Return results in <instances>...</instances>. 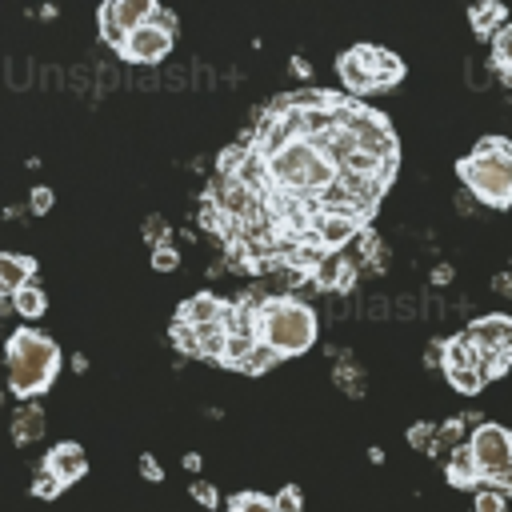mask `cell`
Segmentation results:
<instances>
[{
	"label": "cell",
	"instance_id": "17",
	"mask_svg": "<svg viewBox=\"0 0 512 512\" xmlns=\"http://www.w3.org/2000/svg\"><path fill=\"white\" fill-rule=\"evenodd\" d=\"M468 20H472L476 36H496V32L504 28V4H496V0H488V4H472Z\"/></svg>",
	"mask_w": 512,
	"mask_h": 512
},
{
	"label": "cell",
	"instance_id": "24",
	"mask_svg": "<svg viewBox=\"0 0 512 512\" xmlns=\"http://www.w3.org/2000/svg\"><path fill=\"white\" fill-rule=\"evenodd\" d=\"M476 512H508V496L484 484V488L476 492Z\"/></svg>",
	"mask_w": 512,
	"mask_h": 512
},
{
	"label": "cell",
	"instance_id": "25",
	"mask_svg": "<svg viewBox=\"0 0 512 512\" xmlns=\"http://www.w3.org/2000/svg\"><path fill=\"white\" fill-rule=\"evenodd\" d=\"M176 264H180V252H176L172 244H156V248H152V268H156V272H172Z\"/></svg>",
	"mask_w": 512,
	"mask_h": 512
},
{
	"label": "cell",
	"instance_id": "27",
	"mask_svg": "<svg viewBox=\"0 0 512 512\" xmlns=\"http://www.w3.org/2000/svg\"><path fill=\"white\" fill-rule=\"evenodd\" d=\"M60 488H64V484H60L56 476H48V472L40 468V476H36V484H32V492H36L40 500H52V496H60Z\"/></svg>",
	"mask_w": 512,
	"mask_h": 512
},
{
	"label": "cell",
	"instance_id": "35",
	"mask_svg": "<svg viewBox=\"0 0 512 512\" xmlns=\"http://www.w3.org/2000/svg\"><path fill=\"white\" fill-rule=\"evenodd\" d=\"M496 288L508 296V292H512V276H496Z\"/></svg>",
	"mask_w": 512,
	"mask_h": 512
},
{
	"label": "cell",
	"instance_id": "31",
	"mask_svg": "<svg viewBox=\"0 0 512 512\" xmlns=\"http://www.w3.org/2000/svg\"><path fill=\"white\" fill-rule=\"evenodd\" d=\"M52 200H56V196H52V188H32V212H40V216H44V212L52 208Z\"/></svg>",
	"mask_w": 512,
	"mask_h": 512
},
{
	"label": "cell",
	"instance_id": "18",
	"mask_svg": "<svg viewBox=\"0 0 512 512\" xmlns=\"http://www.w3.org/2000/svg\"><path fill=\"white\" fill-rule=\"evenodd\" d=\"M12 308H16V316L36 320V316H44V312H48V296H44V288L32 280V284H24V288L12 296Z\"/></svg>",
	"mask_w": 512,
	"mask_h": 512
},
{
	"label": "cell",
	"instance_id": "8",
	"mask_svg": "<svg viewBox=\"0 0 512 512\" xmlns=\"http://www.w3.org/2000/svg\"><path fill=\"white\" fill-rule=\"evenodd\" d=\"M468 448H472V460H476V472H480V484L496 480L504 468H512V432L504 424H476L472 436H468Z\"/></svg>",
	"mask_w": 512,
	"mask_h": 512
},
{
	"label": "cell",
	"instance_id": "22",
	"mask_svg": "<svg viewBox=\"0 0 512 512\" xmlns=\"http://www.w3.org/2000/svg\"><path fill=\"white\" fill-rule=\"evenodd\" d=\"M272 508L276 512H304V492L296 484H284L276 496H272Z\"/></svg>",
	"mask_w": 512,
	"mask_h": 512
},
{
	"label": "cell",
	"instance_id": "11",
	"mask_svg": "<svg viewBox=\"0 0 512 512\" xmlns=\"http://www.w3.org/2000/svg\"><path fill=\"white\" fill-rule=\"evenodd\" d=\"M228 300H220L216 292H196L176 308V324L180 328H204V324H220L228 316Z\"/></svg>",
	"mask_w": 512,
	"mask_h": 512
},
{
	"label": "cell",
	"instance_id": "29",
	"mask_svg": "<svg viewBox=\"0 0 512 512\" xmlns=\"http://www.w3.org/2000/svg\"><path fill=\"white\" fill-rule=\"evenodd\" d=\"M156 28H164V32H172L176 36V16L168 12V8H160V4H152V16H148Z\"/></svg>",
	"mask_w": 512,
	"mask_h": 512
},
{
	"label": "cell",
	"instance_id": "30",
	"mask_svg": "<svg viewBox=\"0 0 512 512\" xmlns=\"http://www.w3.org/2000/svg\"><path fill=\"white\" fill-rule=\"evenodd\" d=\"M140 472H144V480H152V484H160V480H164V468H160V460H156V456H140Z\"/></svg>",
	"mask_w": 512,
	"mask_h": 512
},
{
	"label": "cell",
	"instance_id": "9",
	"mask_svg": "<svg viewBox=\"0 0 512 512\" xmlns=\"http://www.w3.org/2000/svg\"><path fill=\"white\" fill-rule=\"evenodd\" d=\"M152 16V0H104L96 20H100V36L120 52V44Z\"/></svg>",
	"mask_w": 512,
	"mask_h": 512
},
{
	"label": "cell",
	"instance_id": "32",
	"mask_svg": "<svg viewBox=\"0 0 512 512\" xmlns=\"http://www.w3.org/2000/svg\"><path fill=\"white\" fill-rule=\"evenodd\" d=\"M336 380H340V384H344V388H348V392H352V396H356V392H360V384H356V380H360V372H356V368H352V364H348V368H344V372H340V376H336Z\"/></svg>",
	"mask_w": 512,
	"mask_h": 512
},
{
	"label": "cell",
	"instance_id": "26",
	"mask_svg": "<svg viewBox=\"0 0 512 512\" xmlns=\"http://www.w3.org/2000/svg\"><path fill=\"white\" fill-rule=\"evenodd\" d=\"M408 440H412L420 452H432V444H436V428H432V424H412Z\"/></svg>",
	"mask_w": 512,
	"mask_h": 512
},
{
	"label": "cell",
	"instance_id": "28",
	"mask_svg": "<svg viewBox=\"0 0 512 512\" xmlns=\"http://www.w3.org/2000/svg\"><path fill=\"white\" fill-rule=\"evenodd\" d=\"M192 500H196V504H204V508H216V500H220V496H216V488H212L208 480H192Z\"/></svg>",
	"mask_w": 512,
	"mask_h": 512
},
{
	"label": "cell",
	"instance_id": "13",
	"mask_svg": "<svg viewBox=\"0 0 512 512\" xmlns=\"http://www.w3.org/2000/svg\"><path fill=\"white\" fill-rule=\"evenodd\" d=\"M312 280L320 284V288H352V280H356V268H352V260L344 256V252H324L320 260H316V268H312Z\"/></svg>",
	"mask_w": 512,
	"mask_h": 512
},
{
	"label": "cell",
	"instance_id": "10",
	"mask_svg": "<svg viewBox=\"0 0 512 512\" xmlns=\"http://www.w3.org/2000/svg\"><path fill=\"white\" fill-rule=\"evenodd\" d=\"M172 44H176L172 32H164V28H156L152 20H144V24L120 44V56H124L128 64H160V60L172 52Z\"/></svg>",
	"mask_w": 512,
	"mask_h": 512
},
{
	"label": "cell",
	"instance_id": "33",
	"mask_svg": "<svg viewBox=\"0 0 512 512\" xmlns=\"http://www.w3.org/2000/svg\"><path fill=\"white\" fill-rule=\"evenodd\" d=\"M488 488H496V492H504V496H512V468H504L496 480H488Z\"/></svg>",
	"mask_w": 512,
	"mask_h": 512
},
{
	"label": "cell",
	"instance_id": "5",
	"mask_svg": "<svg viewBox=\"0 0 512 512\" xmlns=\"http://www.w3.org/2000/svg\"><path fill=\"white\" fill-rule=\"evenodd\" d=\"M336 72H340V84L356 96L364 92H384L392 84H400L404 76V60L392 56L388 48H376V44H356L348 48L340 60H336Z\"/></svg>",
	"mask_w": 512,
	"mask_h": 512
},
{
	"label": "cell",
	"instance_id": "12",
	"mask_svg": "<svg viewBox=\"0 0 512 512\" xmlns=\"http://www.w3.org/2000/svg\"><path fill=\"white\" fill-rule=\"evenodd\" d=\"M40 468H44L48 476H56L60 484H72V480H80V476L88 472V456H84V448H80L76 440H60V444L48 448V456H44Z\"/></svg>",
	"mask_w": 512,
	"mask_h": 512
},
{
	"label": "cell",
	"instance_id": "1",
	"mask_svg": "<svg viewBox=\"0 0 512 512\" xmlns=\"http://www.w3.org/2000/svg\"><path fill=\"white\" fill-rule=\"evenodd\" d=\"M260 164H264V180H268L272 192H280L288 200H300V204H308L316 212H320L324 196L336 188V180H340V168L308 136H296L292 144H284L276 156H264Z\"/></svg>",
	"mask_w": 512,
	"mask_h": 512
},
{
	"label": "cell",
	"instance_id": "3",
	"mask_svg": "<svg viewBox=\"0 0 512 512\" xmlns=\"http://www.w3.org/2000/svg\"><path fill=\"white\" fill-rule=\"evenodd\" d=\"M4 360H8V388L24 400L40 396L60 372V348L40 328H16L4 344Z\"/></svg>",
	"mask_w": 512,
	"mask_h": 512
},
{
	"label": "cell",
	"instance_id": "2",
	"mask_svg": "<svg viewBox=\"0 0 512 512\" xmlns=\"http://www.w3.org/2000/svg\"><path fill=\"white\" fill-rule=\"evenodd\" d=\"M256 340L284 356H300L316 344V312L296 296H264L256 308Z\"/></svg>",
	"mask_w": 512,
	"mask_h": 512
},
{
	"label": "cell",
	"instance_id": "14",
	"mask_svg": "<svg viewBox=\"0 0 512 512\" xmlns=\"http://www.w3.org/2000/svg\"><path fill=\"white\" fill-rule=\"evenodd\" d=\"M36 276V260L32 256H12V252H0V296H16L24 284H32Z\"/></svg>",
	"mask_w": 512,
	"mask_h": 512
},
{
	"label": "cell",
	"instance_id": "23",
	"mask_svg": "<svg viewBox=\"0 0 512 512\" xmlns=\"http://www.w3.org/2000/svg\"><path fill=\"white\" fill-rule=\"evenodd\" d=\"M276 360H280L276 352H268L264 344H256V348H252V352L244 356V364H240V372H264V368H272Z\"/></svg>",
	"mask_w": 512,
	"mask_h": 512
},
{
	"label": "cell",
	"instance_id": "20",
	"mask_svg": "<svg viewBox=\"0 0 512 512\" xmlns=\"http://www.w3.org/2000/svg\"><path fill=\"white\" fill-rule=\"evenodd\" d=\"M492 64L512 80V24H504V28L492 36Z\"/></svg>",
	"mask_w": 512,
	"mask_h": 512
},
{
	"label": "cell",
	"instance_id": "7",
	"mask_svg": "<svg viewBox=\"0 0 512 512\" xmlns=\"http://www.w3.org/2000/svg\"><path fill=\"white\" fill-rule=\"evenodd\" d=\"M444 376H448V384L456 388V392H464V396H476L488 380H484V356H480V348L468 340V332H456L452 340H444Z\"/></svg>",
	"mask_w": 512,
	"mask_h": 512
},
{
	"label": "cell",
	"instance_id": "15",
	"mask_svg": "<svg viewBox=\"0 0 512 512\" xmlns=\"http://www.w3.org/2000/svg\"><path fill=\"white\" fill-rule=\"evenodd\" d=\"M444 468H448V484H452V488H476V484H480V472H476V460H472V448H468V444H460V448L444 460Z\"/></svg>",
	"mask_w": 512,
	"mask_h": 512
},
{
	"label": "cell",
	"instance_id": "6",
	"mask_svg": "<svg viewBox=\"0 0 512 512\" xmlns=\"http://www.w3.org/2000/svg\"><path fill=\"white\" fill-rule=\"evenodd\" d=\"M464 332H468V340H472V344L480 348V356H484V380L504 376L508 364H512V316L492 312V316L472 320Z\"/></svg>",
	"mask_w": 512,
	"mask_h": 512
},
{
	"label": "cell",
	"instance_id": "16",
	"mask_svg": "<svg viewBox=\"0 0 512 512\" xmlns=\"http://www.w3.org/2000/svg\"><path fill=\"white\" fill-rule=\"evenodd\" d=\"M40 436H44V408H40V404L16 408V416H12V440H16V444H32V440H40Z\"/></svg>",
	"mask_w": 512,
	"mask_h": 512
},
{
	"label": "cell",
	"instance_id": "21",
	"mask_svg": "<svg viewBox=\"0 0 512 512\" xmlns=\"http://www.w3.org/2000/svg\"><path fill=\"white\" fill-rule=\"evenodd\" d=\"M224 512H276V508H272V500L260 496V492H236Z\"/></svg>",
	"mask_w": 512,
	"mask_h": 512
},
{
	"label": "cell",
	"instance_id": "34",
	"mask_svg": "<svg viewBox=\"0 0 512 512\" xmlns=\"http://www.w3.org/2000/svg\"><path fill=\"white\" fill-rule=\"evenodd\" d=\"M144 236H152L156 244H164L160 236H164V224H160V216H148V224H144Z\"/></svg>",
	"mask_w": 512,
	"mask_h": 512
},
{
	"label": "cell",
	"instance_id": "19",
	"mask_svg": "<svg viewBox=\"0 0 512 512\" xmlns=\"http://www.w3.org/2000/svg\"><path fill=\"white\" fill-rule=\"evenodd\" d=\"M460 444H468V440H464V420H448V424H440V428H436L432 456H436V460H448Z\"/></svg>",
	"mask_w": 512,
	"mask_h": 512
},
{
	"label": "cell",
	"instance_id": "4",
	"mask_svg": "<svg viewBox=\"0 0 512 512\" xmlns=\"http://www.w3.org/2000/svg\"><path fill=\"white\" fill-rule=\"evenodd\" d=\"M456 176L464 180V188L492 208H508L512 204V140L508 136H484L460 164Z\"/></svg>",
	"mask_w": 512,
	"mask_h": 512
}]
</instances>
